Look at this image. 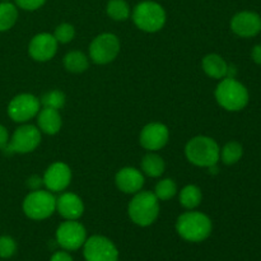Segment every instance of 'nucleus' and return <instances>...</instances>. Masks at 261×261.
<instances>
[{
  "instance_id": "393cba45",
  "label": "nucleus",
  "mask_w": 261,
  "mask_h": 261,
  "mask_svg": "<svg viewBox=\"0 0 261 261\" xmlns=\"http://www.w3.org/2000/svg\"><path fill=\"white\" fill-rule=\"evenodd\" d=\"M244 155V147L237 140H231L221 148V162L226 166H233Z\"/></svg>"
},
{
  "instance_id": "0eeeda50",
  "label": "nucleus",
  "mask_w": 261,
  "mask_h": 261,
  "mask_svg": "<svg viewBox=\"0 0 261 261\" xmlns=\"http://www.w3.org/2000/svg\"><path fill=\"white\" fill-rule=\"evenodd\" d=\"M42 142V133L36 125L25 122L19 124V126L10 135L9 143L4 149L8 154H28L40 147Z\"/></svg>"
},
{
  "instance_id": "423d86ee",
  "label": "nucleus",
  "mask_w": 261,
  "mask_h": 261,
  "mask_svg": "<svg viewBox=\"0 0 261 261\" xmlns=\"http://www.w3.org/2000/svg\"><path fill=\"white\" fill-rule=\"evenodd\" d=\"M22 211L31 221H45L56 213V196L46 189L30 191L22 201Z\"/></svg>"
},
{
  "instance_id": "c756f323",
  "label": "nucleus",
  "mask_w": 261,
  "mask_h": 261,
  "mask_svg": "<svg viewBox=\"0 0 261 261\" xmlns=\"http://www.w3.org/2000/svg\"><path fill=\"white\" fill-rule=\"evenodd\" d=\"M47 0H13L18 9L25 10V12H36L41 9L46 4Z\"/></svg>"
},
{
  "instance_id": "9d476101",
  "label": "nucleus",
  "mask_w": 261,
  "mask_h": 261,
  "mask_svg": "<svg viewBox=\"0 0 261 261\" xmlns=\"http://www.w3.org/2000/svg\"><path fill=\"white\" fill-rule=\"evenodd\" d=\"M83 256L86 261H119V250L106 236L93 234L84 242Z\"/></svg>"
},
{
  "instance_id": "f8f14e48",
  "label": "nucleus",
  "mask_w": 261,
  "mask_h": 261,
  "mask_svg": "<svg viewBox=\"0 0 261 261\" xmlns=\"http://www.w3.org/2000/svg\"><path fill=\"white\" fill-rule=\"evenodd\" d=\"M71 178H73V172L68 163L58 161L51 163L43 172V188L53 194H60L69 188Z\"/></svg>"
},
{
  "instance_id": "473e14b6",
  "label": "nucleus",
  "mask_w": 261,
  "mask_h": 261,
  "mask_svg": "<svg viewBox=\"0 0 261 261\" xmlns=\"http://www.w3.org/2000/svg\"><path fill=\"white\" fill-rule=\"evenodd\" d=\"M50 261H74L71 255L66 250H61V251H56L50 257Z\"/></svg>"
},
{
  "instance_id": "bb28decb",
  "label": "nucleus",
  "mask_w": 261,
  "mask_h": 261,
  "mask_svg": "<svg viewBox=\"0 0 261 261\" xmlns=\"http://www.w3.org/2000/svg\"><path fill=\"white\" fill-rule=\"evenodd\" d=\"M40 102L42 107H50L60 111L66 103V96L61 89H51L41 97Z\"/></svg>"
},
{
  "instance_id": "4468645a",
  "label": "nucleus",
  "mask_w": 261,
  "mask_h": 261,
  "mask_svg": "<svg viewBox=\"0 0 261 261\" xmlns=\"http://www.w3.org/2000/svg\"><path fill=\"white\" fill-rule=\"evenodd\" d=\"M59 43L53 33L40 32L31 38L28 43V55L37 63H47L55 58Z\"/></svg>"
},
{
  "instance_id": "f3484780",
  "label": "nucleus",
  "mask_w": 261,
  "mask_h": 261,
  "mask_svg": "<svg viewBox=\"0 0 261 261\" xmlns=\"http://www.w3.org/2000/svg\"><path fill=\"white\" fill-rule=\"evenodd\" d=\"M84 209L83 199L75 193L63 191L56 198V213L64 221H79L84 214Z\"/></svg>"
},
{
  "instance_id": "5701e85b",
  "label": "nucleus",
  "mask_w": 261,
  "mask_h": 261,
  "mask_svg": "<svg viewBox=\"0 0 261 261\" xmlns=\"http://www.w3.org/2000/svg\"><path fill=\"white\" fill-rule=\"evenodd\" d=\"M19 9L13 2H0V32H8L18 22Z\"/></svg>"
},
{
  "instance_id": "aec40b11",
  "label": "nucleus",
  "mask_w": 261,
  "mask_h": 261,
  "mask_svg": "<svg viewBox=\"0 0 261 261\" xmlns=\"http://www.w3.org/2000/svg\"><path fill=\"white\" fill-rule=\"evenodd\" d=\"M140 171L144 176L158 178L165 173L166 162L157 152H147L140 161Z\"/></svg>"
},
{
  "instance_id": "a878e982",
  "label": "nucleus",
  "mask_w": 261,
  "mask_h": 261,
  "mask_svg": "<svg viewBox=\"0 0 261 261\" xmlns=\"http://www.w3.org/2000/svg\"><path fill=\"white\" fill-rule=\"evenodd\" d=\"M178 193L177 184L173 178L166 177L161 178L154 186V190H153V194L157 196V199L160 201H167L171 200L172 198H175Z\"/></svg>"
},
{
  "instance_id": "20e7f679",
  "label": "nucleus",
  "mask_w": 261,
  "mask_h": 261,
  "mask_svg": "<svg viewBox=\"0 0 261 261\" xmlns=\"http://www.w3.org/2000/svg\"><path fill=\"white\" fill-rule=\"evenodd\" d=\"M132 20L138 30L145 33H157L167 22V12L154 0H143L132 9Z\"/></svg>"
},
{
  "instance_id": "412c9836",
  "label": "nucleus",
  "mask_w": 261,
  "mask_h": 261,
  "mask_svg": "<svg viewBox=\"0 0 261 261\" xmlns=\"http://www.w3.org/2000/svg\"><path fill=\"white\" fill-rule=\"evenodd\" d=\"M89 56L83 51L71 50L66 53L63 58V65L66 71L71 74H82L88 70Z\"/></svg>"
},
{
  "instance_id": "f704fd0d",
  "label": "nucleus",
  "mask_w": 261,
  "mask_h": 261,
  "mask_svg": "<svg viewBox=\"0 0 261 261\" xmlns=\"http://www.w3.org/2000/svg\"><path fill=\"white\" fill-rule=\"evenodd\" d=\"M0 2H10V0H0Z\"/></svg>"
},
{
  "instance_id": "6ab92c4d",
  "label": "nucleus",
  "mask_w": 261,
  "mask_h": 261,
  "mask_svg": "<svg viewBox=\"0 0 261 261\" xmlns=\"http://www.w3.org/2000/svg\"><path fill=\"white\" fill-rule=\"evenodd\" d=\"M229 64L224 60L223 56L218 54H208L201 60V69L204 73L212 79H221L227 78L228 74Z\"/></svg>"
},
{
  "instance_id": "a211bd4d",
  "label": "nucleus",
  "mask_w": 261,
  "mask_h": 261,
  "mask_svg": "<svg viewBox=\"0 0 261 261\" xmlns=\"http://www.w3.org/2000/svg\"><path fill=\"white\" fill-rule=\"evenodd\" d=\"M36 126L45 135L53 137L59 134L63 126V117L60 111L50 107H41L40 112L36 116Z\"/></svg>"
},
{
  "instance_id": "ddd939ff",
  "label": "nucleus",
  "mask_w": 261,
  "mask_h": 261,
  "mask_svg": "<svg viewBox=\"0 0 261 261\" xmlns=\"http://www.w3.org/2000/svg\"><path fill=\"white\" fill-rule=\"evenodd\" d=\"M170 130L163 122L153 121L144 125L139 134V144L147 152H158L168 144Z\"/></svg>"
},
{
  "instance_id": "7c9ffc66",
  "label": "nucleus",
  "mask_w": 261,
  "mask_h": 261,
  "mask_svg": "<svg viewBox=\"0 0 261 261\" xmlns=\"http://www.w3.org/2000/svg\"><path fill=\"white\" fill-rule=\"evenodd\" d=\"M25 186L28 188L30 191H35V190H40V189L43 188V180L42 176L38 175H32L25 180Z\"/></svg>"
},
{
  "instance_id": "f257e3e1",
  "label": "nucleus",
  "mask_w": 261,
  "mask_h": 261,
  "mask_svg": "<svg viewBox=\"0 0 261 261\" xmlns=\"http://www.w3.org/2000/svg\"><path fill=\"white\" fill-rule=\"evenodd\" d=\"M176 232L182 240L193 244L205 241L213 231V222L208 214L194 211H186L177 217L175 224Z\"/></svg>"
},
{
  "instance_id": "dca6fc26",
  "label": "nucleus",
  "mask_w": 261,
  "mask_h": 261,
  "mask_svg": "<svg viewBox=\"0 0 261 261\" xmlns=\"http://www.w3.org/2000/svg\"><path fill=\"white\" fill-rule=\"evenodd\" d=\"M114 181L117 190L126 195H134L143 190V186L145 184V176L143 175L139 168L126 166L117 171Z\"/></svg>"
},
{
  "instance_id": "1a4fd4ad",
  "label": "nucleus",
  "mask_w": 261,
  "mask_h": 261,
  "mask_svg": "<svg viewBox=\"0 0 261 261\" xmlns=\"http://www.w3.org/2000/svg\"><path fill=\"white\" fill-rule=\"evenodd\" d=\"M41 102L32 93H19L13 97L7 107V114L13 122L25 124L36 119L41 110Z\"/></svg>"
},
{
  "instance_id": "7ed1b4c3",
  "label": "nucleus",
  "mask_w": 261,
  "mask_h": 261,
  "mask_svg": "<svg viewBox=\"0 0 261 261\" xmlns=\"http://www.w3.org/2000/svg\"><path fill=\"white\" fill-rule=\"evenodd\" d=\"M127 204V216L130 221L139 227H149L158 219L161 213V201L153 191L140 190L132 195Z\"/></svg>"
},
{
  "instance_id": "4be33fe9",
  "label": "nucleus",
  "mask_w": 261,
  "mask_h": 261,
  "mask_svg": "<svg viewBox=\"0 0 261 261\" xmlns=\"http://www.w3.org/2000/svg\"><path fill=\"white\" fill-rule=\"evenodd\" d=\"M178 203L186 211H194L203 201V191L198 185L189 184L178 191Z\"/></svg>"
},
{
  "instance_id": "c85d7f7f",
  "label": "nucleus",
  "mask_w": 261,
  "mask_h": 261,
  "mask_svg": "<svg viewBox=\"0 0 261 261\" xmlns=\"http://www.w3.org/2000/svg\"><path fill=\"white\" fill-rule=\"evenodd\" d=\"M17 241L12 236H0V259H10L17 252Z\"/></svg>"
},
{
  "instance_id": "6e6552de",
  "label": "nucleus",
  "mask_w": 261,
  "mask_h": 261,
  "mask_svg": "<svg viewBox=\"0 0 261 261\" xmlns=\"http://www.w3.org/2000/svg\"><path fill=\"white\" fill-rule=\"evenodd\" d=\"M120 50H121V42L115 33H99L89 43V60L97 65H107L116 60Z\"/></svg>"
},
{
  "instance_id": "b1692460",
  "label": "nucleus",
  "mask_w": 261,
  "mask_h": 261,
  "mask_svg": "<svg viewBox=\"0 0 261 261\" xmlns=\"http://www.w3.org/2000/svg\"><path fill=\"white\" fill-rule=\"evenodd\" d=\"M132 9L126 0H109L106 4V14L115 22H125L132 17Z\"/></svg>"
},
{
  "instance_id": "72a5a7b5",
  "label": "nucleus",
  "mask_w": 261,
  "mask_h": 261,
  "mask_svg": "<svg viewBox=\"0 0 261 261\" xmlns=\"http://www.w3.org/2000/svg\"><path fill=\"white\" fill-rule=\"evenodd\" d=\"M251 59L255 64L261 65V45H255L251 50Z\"/></svg>"
},
{
  "instance_id": "2f4dec72",
  "label": "nucleus",
  "mask_w": 261,
  "mask_h": 261,
  "mask_svg": "<svg viewBox=\"0 0 261 261\" xmlns=\"http://www.w3.org/2000/svg\"><path fill=\"white\" fill-rule=\"evenodd\" d=\"M9 139H10L9 132H8V129L4 126V125L0 124V150L4 152L8 143H9Z\"/></svg>"
},
{
  "instance_id": "f03ea898",
  "label": "nucleus",
  "mask_w": 261,
  "mask_h": 261,
  "mask_svg": "<svg viewBox=\"0 0 261 261\" xmlns=\"http://www.w3.org/2000/svg\"><path fill=\"white\" fill-rule=\"evenodd\" d=\"M185 157L189 163L200 168H211L221 160V147L208 135H196L185 145Z\"/></svg>"
},
{
  "instance_id": "39448f33",
  "label": "nucleus",
  "mask_w": 261,
  "mask_h": 261,
  "mask_svg": "<svg viewBox=\"0 0 261 261\" xmlns=\"http://www.w3.org/2000/svg\"><path fill=\"white\" fill-rule=\"evenodd\" d=\"M214 98L226 111L239 112L249 105L250 93L246 86L236 78H223L214 89Z\"/></svg>"
},
{
  "instance_id": "9b49d317",
  "label": "nucleus",
  "mask_w": 261,
  "mask_h": 261,
  "mask_svg": "<svg viewBox=\"0 0 261 261\" xmlns=\"http://www.w3.org/2000/svg\"><path fill=\"white\" fill-rule=\"evenodd\" d=\"M55 239L63 250L75 251L83 247L88 236L86 227L79 221H64L56 228Z\"/></svg>"
},
{
  "instance_id": "cd10ccee",
  "label": "nucleus",
  "mask_w": 261,
  "mask_h": 261,
  "mask_svg": "<svg viewBox=\"0 0 261 261\" xmlns=\"http://www.w3.org/2000/svg\"><path fill=\"white\" fill-rule=\"evenodd\" d=\"M75 27H74L71 23L64 22L60 23L59 25H56L55 31H54V37L58 41L59 45H66V43H70L71 41L75 37Z\"/></svg>"
},
{
  "instance_id": "2eb2a0df",
  "label": "nucleus",
  "mask_w": 261,
  "mask_h": 261,
  "mask_svg": "<svg viewBox=\"0 0 261 261\" xmlns=\"http://www.w3.org/2000/svg\"><path fill=\"white\" fill-rule=\"evenodd\" d=\"M229 27L239 37H255L261 32V17L252 10H241L231 18Z\"/></svg>"
}]
</instances>
